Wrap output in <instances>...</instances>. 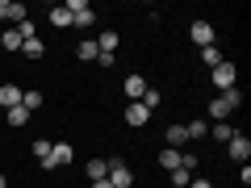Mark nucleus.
<instances>
[{
  "label": "nucleus",
  "mask_w": 251,
  "mask_h": 188,
  "mask_svg": "<svg viewBox=\"0 0 251 188\" xmlns=\"http://www.w3.org/2000/svg\"><path fill=\"white\" fill-rule=\"evenodd\" d=\"M159 167L163 171H176L180 167V151H176V146H163V151H159Z\"/></svg>",
  "instance_id": "16"
},
{
  "label": "nucleus",
  "mask_w": 251,
  "mask_h": 188,
  "mask_svg": "<svg viewBox=\"0 0 251 188\" xmlns=\"http://www.w3.org/2000/svg\"><path fill=\"white\" fill-rule=\"evenodd\" d=\"M4 117H9V125H25L29 117H34V113H29L25 105H17V109H9V113H4Z\"/></svg>",
  "instance_id": "24"
},
{
  "label": "nucleus",
  "mask_w": 251,
  "mask_h": 188,
  "mask_svg": "<svg viewBox=\"0 0 251 188\" xmlns=\"http://www.w3.org/2000/svg\"><path fill=\"white\" fill-rule=\"evenodd\" d=\"M184 130H188V142H197V138H205V134H209V125L201 121V117H197V121H188Z\"/></svg>",
  "instance_id": "25"
},
{
  "label": "nucleus",
  "mask_w": 251,
  "mask_h": 188,
  "mask_svg": "<svg viewBox=\"0 0 251 188\" xmlns=\"http://www.w3.org/2000/svg\"><path fill=\"white\" fill-rule=\"evenodd\" d=\"M21 54H25V59H42V54H46L42 38H25V42H21Z\"/></svg>",
  "instance_id": "19"
},
{
  "label": "nucleus",
  "mask_w": 251,
  "mask_h": 188,
  "mask_svg": "<svg viewBox=\"0 0 251 188\" xmlns=\"http://www.w3.org/2000/svg\"><path fill=\"white\" fill-rule=\"evenodd\" d=\"M21 105V88L17 84H0V109L9 113V109H17Z\"/></svg>",
  "instance_id": "10"
},
{
  "label": "nucleus",
  "mask_w": 251,
  "mask_h": 188,
  "mask_svg": "<svg viewBox=\"0 0 251 188\" xmlns=\"http://www.w3.org/2000/svg\"><path fill=\"white\" fill-rule=\"evenodd\" d=\"M188 38H193V42L197 46H214V25H209V21H193V25H188Z\"/></svg>",
  "instance_id": "9"
},
{
  "label": "nucleus",
  "mask_w": 251,
  "mask_h": 188,
  "mask_svg": "<svg viewBox=\"0 0 251 188\" xmlns=\"http://www.w3.org/2000/svg\"><path fill=\"white\" fill-rule=\"evenodd\" d=\"M188 188H214V180H193Z\"/></svg>",
  "instance_id": "28"
},
{
  "label": "nucleus",
  "mask_w": 251,
  "mask_h": 188,
  "mask_svg": "<svg viewBox=\"0 0 251 188\" xmlns=\"http://www.w3.org/2000/svg\"><path fill=\"white\" fill-rule=\"evenodd\" d=\"M209 84H214L218 92H230V88H239V67H234V63H218L214 71H209Z\"/></svg>",
  "instance_id": "2"
},
{
  "label": "nucleus",
  "mask_w": 251,
  "mask_h": 188,
  "mask_svg": "<svg viewBox=\"0 0 251 188\" xmlns=\"http://www.w3.org/2000/svg\"><path fill=\"white\" fill-rule=\"evenodd\" d=\"M226 151H230L234 163H247V159H251V138H247V134H234L230 142H226Z\"/></svg>",
  "instance_id": "7"
},
{
  "label": "nucleus",
  "mask_w": 251,
  "mask_h": 188,
  "mask_svg": "<svg viewBox=\"0 0 251 188\" xmlns=\"http://www.w3.org/2000/svg\"><path fill=\"white\" fill-rule=\"evenodd\" d=\"M92 188H113V184H109V180H92Z\"/></svg>",
  "instance_id": "29"
},
{
  "label": "nucleus",
  "mask_w": 251,
  "mask_h": 188,
  "mask_svg": "<svg viewBox=\"0 0 251 188\" xmlns=\"http://www.w3.org/2000/svg\"><path fill=\"white\" fill-rule=\"evenodd\" d=\"M109 184H113V188H134V171H130V167H126V163L122 159H109Z\"/></svg>",
  "instance_id": "4"
},
{
  "label": "nucleus",
  "mask_w": 251,
  "mask_h": 188,
  "mask_svg": "<svg viewBox=\"0 0 251 188\" xmlns=\"http://www.w3.org/2000/svg\"><path fill=\"white\" fill-rule=\"evenodd\" d=\"M117 42H122V38H117V29H105V34L97 38V50H100V54H117Z\"/></svg>",
  "instance_id": "14"
},
{
  "label": "nucleus",
  "mask_w": 251,
  "mask_h": 188,
  "mask_svg": "<svg viewBox=\"0 0 251 188\" xmlns=\"http://www.w3.org/2000/svg\"><path fill=\"white\" fill-rule=\"evenodd\" d=\"M0 21H4V25L25 21V4H21V0H0Z\"/></svg>",
  "instance_id": "6"
},
{
  "label": "nucleus",
  "mask_w": 251,
  "mask_h": 188,
  "mask_svg": "<svg viewBox=\"0 0 251 188\" xmlns=\"http://www.w3.org/2000/svg\"><path fill=\"white\" fill-rule=\"evenodd\" d=\"M84 176L88 180H105L109 176V159H88L84 163Z\"/></svg>",
  "instance_id": "15"
},
{
  "label": "nucleus",
  "mask_w": 251,
  "mask_h": 188,
  "mask_svg": "<svg viewBox=\"0 0 251 188\" xmlns=\"http://www.w3.org/2000/svg\"><path fill=\"white\" fill-rule=\"evenodd\" d=\"M147 121H151V109H147L143 100H130V105H126V125L138 130V125H147Z\"/></svg>",
  "instance_id": "8"
},
{
  "label": "nucleus",
  "mask_w": 251,
  "mask_h": 188,
  "mask_svg": "<svg viewBox=\"0 0 251 188\" xmlns=\"http://www.w3.org/2000/svg\"><path fill=\"white\" fill-rule=\"evenodd\" d=\"M50 25H54V29H67V25H72V13H67V4H54V9H50Z\"/></svg>",
  "instance_id": "17"
},
{
  "label": "nucleus",
  "mask_w": 251,
  "mask_h": 188,
  "mask_svg": "<svg viewBox=\"0 0 251 188\" xmlns=\"http://www.w3.org/2000/svg\"><path fill=\"white\" fill-rule=\"evenodd\" d=\"M97 38H80V42H75V59L80 63H97Z\"/></svg>",
  "instance_id": "11"
},
{
  "label": "nucleus",
  "mask_w": 251,
  "mask_h": 188,
  "mask_svg": "<svg viewBox=\"0 0 251 188\" xmlns=\"http://www.w3.org/2000/svg\"><path fill=\"white\" fill-rule=\"evenodd\" d=\"M163 138H168V146H176V151H180V146L188 142V130H184V121H172V125H168V134H163Z\"/></svg>",
  "instance_id": "12"
},
{
  "label": "nucleus",
  "mask_w": 251,
  "mask_h": 188,
  "mask_svg": "<svg viewBox=\"0 0 251 188\" xmlns=\"http://www.w3.org/2000/svg\"><path fill=\"white\" fill-rule=\"evenodd\" d=\"M239 105H243V92H239V88H230V92H222V96L209 100V117H214V121H226V117H230Z\"/></svg>",
  "instance_id": "1"
},
{
  "label": "nucleus",
  "mask_w": 251,
  "mask_h": 188,
  "mask_svg": "<svg viewBox=\"0 0 251 188\" xmlns=\"http://www.w3.org/2000/svg\"><path fill=\"white\" fill-rule=\"evenodd\" d=\"M201 63H205L209 71H214L218 63H226V59H222V50H218V46H201Z\"/></svg>",
  "instance_id": "20"
},
{
  "label": "nucleus",
  "mask_w": 251,
  "mask_h": 188,
  "mask_svg": "<svg viewBox=\"0 0 251 188\" xmlns=\"http://www.w3.org/2000/svg\"><path fill=\"white\" fill-rule=\"evenodd\" d=\"M168 180H172V188H188V184H193V171L176 167V171H168Z\"/></svg>",
  "instance_id": "22"
},
{
  "label": "nucleus",
  "mask_w": 251,
  "mask_h": 188,
  "mask_svg": "<svg viewBox=\"0 0 251 188\" xmlns=\"http://www.w3.org/2000/svg\"><path fill=\"white\" fill-rule=\"evenodd\" d=\"M21 42H25V38L17 34V25H9L4 34H0V46H4V50H21Z\"/></svg>",
  "instance_id": "18"
},
{
  "label": "nucleus",
  "mask_w": 251,
  "mask_h": 188,
  "mask_svg": "<svg viewBox=\"0 0 251 188\" xmlns=\"http://www.w3.org/2000/svg\"><path fill=\"white\" fill-rule=\"evenodd\" d=\"M0 188H9V176H4V171H0Z\"/></svg>",
  "instance_id": "30"
},
{
  "label": "nucleus",
  "mask_w": 251,
  "mask_h": 188,
  "mask_svg": "<svg viewBox=\"0 0 251 188\" xmlns=\"http://www.w3.org/2000/svg\"><path fill=\"white\" fill-rule=\"evenodd\" d=\"M50 146H54V142H46V138H38V142H34V159L42 163V167L50 163Z\"/></svg>",
  "instance_id": "23"
},
{
  "label": "nucleus",
  "mask_w": 251,
  "mask_h": 188,
  "mask_svg": "<svg viewBox=\"0 0 251 188\" xmlns=\"http://www.w3.org/2000/svg\"><path fill=\"white\" fill-rule=\"evenodd\" d=\"M21 105H25L29 113H34V109H42V92H34V88H29V92H21Z\"/></svg>",
  "instance_id": "26"
},
{
  "label": "nucleus",
  "mask_w": 251,
  "mask_h": 188,
  "mask_svg": "<svg viewBox=\"0 0 251 188\" xmlns=\"http://www.w3.org/2000/svg\"><path fill=\"white\" fill-rule=\"evenodd\" d=\"M67 13H72V25H92V21H97V13H92L88 0H72Z\"/></svg>",
  "instance_id": "5"
},
{
  "label": "nucleus",
  "mask_w": 251,
  "mask_h": 188,
  "mask_svg": "<svg viewBox=\"0 0 251 188\" xmlns=\"http://www.w3.org/2000/svg\"><path fill=\"white\" fill-rule=\"evenodd\" d=\"M72 163H75V146H72V142H54V146H50V163H46V171L72 167Z\"/></svg>",
  "instance_id": "3"
},
{
  "label": "nucleus",
  "mask_w": 251,
  "mask_h": 188,
  "mask_svg": "<svg viewBox=\"0 0 251 188\" xmlns=\"http://www.w3.org/2000/svg\"><path fill=\"white\" fill-rule=\"evenodd\" d=\"M234 134H239V130H234L230 121H218V125H214V142H230Z\"/></svg>",
  "instance_id": "21"
},
{
  "label": "nucleus",
  "mask_w": 251,
  "mask_h": 188,
  "mask_svg": "<svg viewBox=\"0 0 251 188\" xmlns=\"http://www.w3.org/2000/svg\"><path fill=\"white\" fill-rule=\"evenodd\" d=\"M159 100H163V92H159V88H147V92H143V105H147V109H155Z\"/></svg>",
  "instance_id": "27"
},
{
  "label": "nucleus",
  "mask_w": 251,
  "mask_h": 188,
  "mask_svg": "<svg viewBox=\"0 0 251 188\" xmlns=\"http://www.w3.org/2000/svg\"><path fill=\"white\" fill-rule=\"evenodd\" d=\"M147 88H151V84H147L143 75H126V96H130V100H143Z\"/></svg>",
  "instance_id": "13"
}]
</instances>
